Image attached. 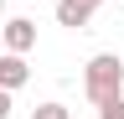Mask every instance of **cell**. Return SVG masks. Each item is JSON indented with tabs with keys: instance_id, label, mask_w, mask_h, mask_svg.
Returning <instances> with one entry per match:
<instances>
[{
	"instance_id": "6da1fadb",
	"label": "cell",
	"mask_w": 124,
	"mask_h": 119,
	"mask_svg": "<svg viewBox=\"0 0 124 119\" xmlns=\"http://www.w3.org/2000/svg\"><path fill=\"white\" fill-rule=\"evenodd\" d=\"M83 93L93 109H103V103H114L124 93V62L114 52H98V57H88V67H83Z\"/></svg>"
},
{
	"instance_id": "7a4b0ae2",
	"label": "cell",
	"mask_w": 124,
	"mask_h": 119,
	"mask_svg": "<svg viewBox=\"0 0 124 119\" xmlns=\"http://www.w3.org/2000/svg\"><path fill=\"white\" fill-rule=\"evenodd\" d=\"M0 47L26 57L31 47H36V21H31V16H10L5 26H0Z\"/></svg>"
},
{
	"instance_id": "3957f363",
	"label": "cell",
	"mask_w": 124,
	"mask_h": 119,
	"mask_svg": "<svg viewBox=\"0 0 124 119\" xmlns=\"http://www.w3.org/2000/svg\"><path fill=\"white\" fill-rule=\"evenodd\" d=\"M98 5L103 0H57V26H72L78 31V26H88L93 16H98Z\"/></svg>"
},
{
	"instance_id": "277c9868",
	"label": "cell",
	"mask_w": 124,
	"mask_h": 119,
	"mask_svg": "<svg viewBox=\"0 0 124 119\" xmlns=\"http://www.w3.org/2000/svg\"><path fill=\"white\" fill-rule=\"evenodd\" d=\"M26 78H31L26 57H21V52H0V88H5V93H16Z\"/></svg>"
},
{
	"instance_id": "5b68a950",
	"label": "cell",
	"mask_w": 124,
	"mask_h": 119,
	"mask_svg": "<svg viewBox=\"0 0 124 119\" xmlns=\"http://www.w3.org/2000/svg\"><path fill=\"white\" fill-rule=\"evenodd\" d=\"M31 119H67V109H62V103H36Z\"/></svg>"
},
{
	"instance_id": "8992f818",
	"label": "cell",
	"mask_w": 124,
	"mask_h": 119,
	"mask_svg": "<svg viewBox=\"0 0 124 119\" xmlns=\"http://www.w3.org/2000/svg\"><path fill=\"white\" fill-rule=\"evenodd\" d=\"M98 119H124V93H119L114 103H103V109H98Z\"/></svg>"
},
{
	"instance_id": "52a82bcc",
	"label": "cell",
	"mask_w": 124,
	"mask_h": 119,
	"mask_svg": "<svg viewBox=\"0 0 124 119\" xmlns=\"http://www.w3.org/2000/svg\"><path fill=\"white\" fill-rule=\"evenodd\" d=\"M0 119H10V93L0 88Z\"/></svg>"
},
{
	"instance_id": "ba28073f",
	"label": "cell",
	"mask_w": 124,
	"mask_h": 119,
	"mask_svg": "<svg viewBox=\"0 0 124 119\" xmlns=\"http://www.w3.org/2000/svg\"><path fill=\"white\" fill-rule=\"evenodd\" d=\"M0 16H5V0H0Z\"/></svg>"
},
{
	"instance_id": "9c48e42d",
	"label": "cell",
	"mask_w": 124,
	"mask_h": 119,
	"mask_svg": "<svg viewBox=\"0 0 124 119\" xmlns=\"http://www.w3.org/2000/svg\"><path fill=\"white\" fill-rule=\"evenodd\" d=\"M0 52H5V47H0Z\"/></svg>"
}]
</instances>
